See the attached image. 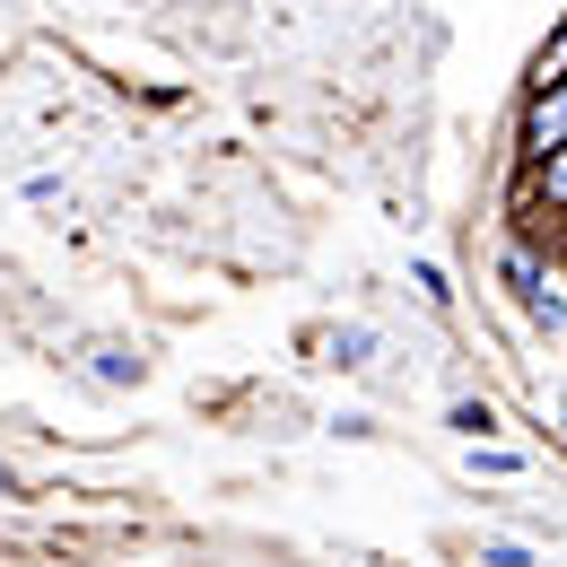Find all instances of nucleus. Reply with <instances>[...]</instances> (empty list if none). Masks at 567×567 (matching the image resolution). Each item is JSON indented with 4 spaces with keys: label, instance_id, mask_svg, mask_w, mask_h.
<instances>
[{
    "label": "nucleus",
    "instance_id": "nucleus-1",
    "mask_svg": "<svg viewBox=\"0 0 567 567\" xmlns=\"http://www.w3.org/2000/svg\"><path fill=\"white\" fill-rule=\"evenodd\" d=\"M559 141H567V79H559V87H533V96H524V123H515L524 166H533V157H550Z\"/></svg>",
    "mask_w": 567,
    "mask_h": 567
},
{
    "label": "nucleus",
    "instance_id": "nucleus-2",
    "mask_svg": "<svg viewBox=\"0 0 567 567\" xmlns=\"http://www.w3.org/2000/svg\"><path fill=\"white\" fill-rule=\"evenodd\" d=\"M542 210H567V141L524 166V218H542Z\"/></svg>",
    "mask_w": 567,
    "mask_h": 567
},
{
    "label": "nucleus",
    "instance_id": "nucleus-3",
    "mask_svg": "<svg viewBox=\"0 0 567 567\" xmlns=\"http://www.w3.org/2000/svg\"><path fill=\"white\" fill-rule=\"evenodd\" d=\"M87 375L123 393V384H141V375H148V358H141V350H123V341H96V350H87Z\"/></svg>",
    "mask_w": 567,
    "mask_h": 567
},
{
    "label": "nucleus",
    "instance_id": "nucleus-4",
    "mask_svg": "<svg viewBox=\"0 0 567 567\" xmlns=\"http://www.w3.org/2000/svg\"><path fill=\"white\" fill-rule=\"evenodd\" d=\"M524 306H533V323H550V332H567V280H550V271H542V280L524 288Z\"/></svg>",
    "mask_w": 567,
    "mask_h": 567
},
{
    "label": "nucleus",
    "instance_id": "nucleus-5",
    "mask_svg": "<svg viewBox=\"0 0 567 567\" xmlns=\"http://www.w3.org/2000/svg\"><path fill=\"white\" fill-rule=\"evenodd\" d=\"M332 367H375V332H367V323H341V332H332Z\"/></svg>",
    "mask_w": 567,
    "mask_h": 567
},
{
    "label": "nucleus",
    "instance_id": "nucleus-6",
    "mask_svg": "<svg viewBox=\"0 0 567 567\" xmlns=\"http://www.w3.org/2000/svg\"><path fill=\"white\" fill-rule=\"evenodd\" d=\"M559 79H567V18L550 27V44L533 53V87H559Z\"/></svg>",
    "mask_w": 567,
    "mask_h": 567
},
{
    "label": "nucleus",
    "instance_id": "nucleus-7",
    "mask_svg": "<svg viewBox=\"0 0 567 567\" xmlns=\"http://www.w3.org/2000/svg\"><path fill=\"white\" fill-rule=\"evenodd\" d=\"M445 427L481 445V436H489V427H497V411H489V402H454V411H445Z\"/></svg>",
    "mask_w": 567,
    "mask_h": 567
},
{
    "label": "nucleus",
    "instance_id": "nucleus-8",
    "mask_svg": "<svg viewBox=\"0 0 567 567\" xmlns=\"http://www.w3.org/2000/svg\"><path fill=\"white\" fill-rule=\"evenodd\" d=\"M411 288H420L427 306H454V280H445V271H436V262H411Z\"/></svg>",
    "mask_w": 567,
    "mask_h": 567
},
{
    "label": "nucleus",
    "instance_id": "nucleus-9",
    "mask_svg": "<svg viewBox=\"0 0 567 567\" xmlns=\"http://www.w3.org/2000/svg\"><path fill=\"white\" fill-rule=\"evenodd\" d=\"M472 472H489V481H515L524 463H515V454H489V445H472Z\"/></svg>",
    "mask_w": 567,
    "mask_h": 567
},
{
    "label": "nucleus",
    "instance_id": "nucleus-10",
    "mask_svg": "<svg viewBox=\"0 0 567 567\" xmlns=\"http://www.w3.org/2000/svg\"><path fill=\"white\" fill-rule=\"evenodd\" d=\"M481 567H533V550H524V542H489V550H481Z\"/></svg>",
    "mask_w": 567,
    "mask_h": 567
},
{
    "label": "nucleus",
    "instance_id": "nucleus-11",
    "mask_svg": "<svg viewBox=\"0 0 567 567\" xmlns=\"http://www.w3.org/2000/svg\"><path fill=\"white\" fill-rule=\"evenodd\" d=\"M0 497H18V472H9V463H0Z\"/></svg>",
    "mask_w": 567,
    "mask_h": 567
},
{
    "label": "nucleus",
    "instance_id": "nucleus-12",
    "mask_svg": "<svg viewBox=\"0 0 567 567\" xmlns=\"http://www.w3.org/2000/svg\"><path fill=\"white\" fill-rule=\"evenodd\" d=\"M559 218H567V210H559Z\"/></svg>",
    "mask_w": 567,
    "mask_h": 567
}]
</instances>
